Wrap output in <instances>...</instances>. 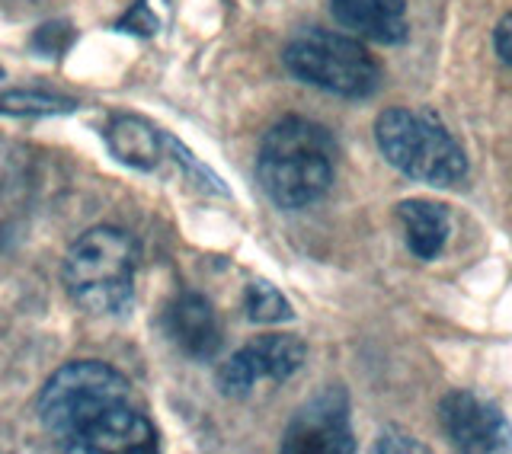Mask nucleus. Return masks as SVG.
Returning <instances> with one entry per match:
<instances>
[{
	"instance_id": "obj_1",
	"label": "nucleus",
	"mask_w": 512,
	"mask_h": 454,
	"mask_svg": "<svg viewBox=\"0 0 512 454\" xmlns=\"http://www.w3.org/2000/svg\"><path fill=\"white\" fill-rule=\"evenodd\" d=\"M45 432L61 451L154 454L157 429L122 371L106 362H68L45 381L36 400Z\"/></svg>"
},
{
	"instance_id": "obj_2",
	"label": "nucleus",
	"mask_w": 512,
	"mask_h": 454,
	"mask_svg": "<svg viewBox=\"0 0 512 454\" xmlns=\"http://www.w3.org/2000/svg\"><path fill=\"white\" fill-rule=\"evenodd\" d=\"M333 164L336 148L327 128L292 116L266 132L256 173L272 202L285 212H298L330 189Z\"/></svg>"
},
{
	"instance_id": "obj_3",
	"label": "nucleus",
	"mask_w": 512,
	"mask_h": 454,
	"mask_svg": "<svg viewBox=\"0 0 512 454\" xmlns=\"http://www.w3.org/2000/svg\"><path fill=\"white\" fill-rule=\"evenodd\" d=\"M138 240L122 227H93L64 256V288L80 311L96 317L125 314L135 301Z\"/></svg>"
},
{
	"instance_id": "obj_4",
	"label": "nucleus",
	"mask_w": 512,
	"mask_h": 454,
	"mask_svg": "<svg viewBox=\"0 0 512 454\" xmlns=\"http://www.w3.org/2000/svg\"><path fill=\"white\" fill-rule=\"evenodd\" d=\"M375 141L394 170L420 183L455 186L468 173V157L429 112L384 109L375 122Z\"/></svg>"
},
{
	"instance_id": "obj_5",
	"label": "nucleus",
	"mask_w": 512,
	"mask_h": 454,
	"mask_svg": "<svg viewBox=\"0 0 512 454\" xmlns=\"http://www.w3.org/2000/svg\"><path fill=\"white\" fill-rule=\"evenodd\" d=\"M285 68L298 80L346 100H365L381 87V64L368 48L330 29H304L285 45Z\"/></svg>"
},
{
	"instance_id": "obj_6",
	"label": "nucleus",
	"mask_w": 512,
	"mask_h": 454,
	"mask_svg": "<svg viewBox=\"0 0 512 454\" xmlns=\"http://www.w3.org/2000/svg\"><path fill=\"white\" fill-rule=\"evenodd\" d=\"M308 359V346L298 336L272 333L253 339L250 346L237 349L228 362L218 368V391L224 397H247L260 381L282 384Z\"/></svg>"
},
{
	"instance_id": "obj_7",
	"label": "nucleus",
	"mask_w": 512,
	"mask_h": 454,
	"mask_svg": "<svg viewBox=\"0 0 512 454\" xmlns=\"http://www.w3.org/2000/svg\"><path fill=\"white\" fill-rule=\"evenodd\" d=\"M288 454H349L356 451L349 426V397L343 387H327L295 410L282 435Z\"/></svg>"
},
{
	"instance_id": "obj_8",
	"label": "nucleus",
	"mask_w": 512,
	"mask_h": 454,
	"mask_svg": "<svg viewBox=\"0 0 512 454\" xmlns=\"http://www.w3.org/2000/svg\"><path fill=\"white\" fill-rule=\"evenodd\" d=\"M442 429L448 442L461 451H509L512 448V426L509 419L480 400L471 391H452L442 397L439 407Z\"/></svg>"
},
{
	"instance_id": "obj_9",
	"label": "nucleus",
	"mask_w": 512,
	"mask_h": 454,
	"mask_svg": "<svg viewBox=\"0 0 512 454\" xmlns=\"http://www.w3.org/2000/svg\"><path fill=\"white\" fill-rule=\"evenodd\" d=\"M164 330L173 339V346L196 362L215 359L221 349V323L208 298L196 291H183L176 295L164 311Z\"/></svg>"
},
{
	"instance_id": "obj_10",
	"label": "nucleus",
	"mask_w": 512,
	"mask_h": 454,
	"mask_svg": "<svg viewBox=\"0 0 512 454\" xmlns=\"http://www.w3.org/2000/svg\"><path fill=\"white\" fill-rule=\"evenodd\" d=\"M333 20L352 36L378 45H400L407 39V0H330Z\"/></svg>"
},
{
	"instance_id": "obj_11",
	"label": "nucleus",
	"mask_w": 512,
	"mask_h": 454,
	"mask_svg": "<svg viewBox=\"0 0 512 454\" xmlns=\"http://www.w3.org/2000/svg\"><path fill=\"white\" fill-rule=\"evenodd\" d=\"M397 218L404 224V237L413 256L436 259L445 250L448 234H452V218H448V208L442 202L404 199L397 205Z\"/></svg>"
},
{
	"instance_id": "obj_12",
	"label": "nucleus",
	"mask_w": 512,
	"mask_h": 454,
	"mask_svg": "<svg viewBox=\"0 0 512 454\" xmlns=\"http://www.w3.org/2000/svg\"><path fill=\"white\" fill-rule=\"evenodd\" d=\"M106 144H109V151L116 154V160H122L125 167L154 170L160 164V157H164L167 135L157 132L148 119L116 116L106 128Z\"/></svg>"
},
{
	"instance_id": "obj_13",
	"label": "nucleus",
	"mask_w": 512,
	"mask_h": 454,
	"mask_svg": "<svg viewBox=\"0 0 512 454\" xmlns=\"http://www.w3.org/2000/svg\"><path fill=\"white\" fill-rule=\"evenodd\" d=\"M77 103L71 96H58V93H45V90H7L0 93V112L7 116H64V112H74Z\"/></svg>"
},
{
	"instance_id": "obj_14",
	"label": "nucleus",
	"mask_w": 512,
	"mask_h": 454,
	"mask_svg": "<svg viewBox=\"0 0 512 454\" xmlns=\"http://www.w3.org/2000/svg\"><path fill=\"white\" fill-rule=\"evenodd\" d=\"M247 317L253 323H282V320H292V304L285 301V295L269 282H253L247 288Z\"/></svg>"
},
{
	"instance_id": "obj_15",
	"label": "nucleus",
	"mask_w": 512,
	"mask_h": 454,
	"mask_svg": "<svg viewBox=\"0 0 512 454\" xmlns=\"http://www.w3.org/2000/svg\"><path fill=\"white\" fill-rule=\"evenodd\" d=\"M493 45H496V55H500V58L509 64V68H512V10L503 16L500 23H496Z\"/></svg>"
},
{
	"instance_id": "obj_16",
	"label": "nucleus",
	"mask_w": 512,
	"mask_h": 454,
	"mask_svg": "<svg viewBox=\"0 0 512 454\" xmlns=\"http://www.w3.org/2000/svg\"><path fill=\"white\" fill-rule=\"evenodd\" d=\"M375 451H416V454H423V451H426V445L410 442L407 435H384V439L375 445Z\"/></svg>"
},
{
	"instance_id": "obj_17",
	"label": "nucleus",
	"mask_w": 512,
	"mask_h": 454,
	"mask_svg": "<svg viewBox=\"0 0 512 454\" xmlns=\"http://www.w3.org/2000/svg\"><path fill=\"white\" fill-rule=\"evenodd\" d=\"M0 77H4V71H0Z\"/></svg>"
}]
</instances>
